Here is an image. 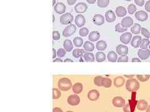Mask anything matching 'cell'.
Masks as SVG:
<instances>
[{"label":"cell","mask_w":150,"mask_h":112,"mask_svg":"<svg viewBox=\"0 0 150 112\" xmlns=\"http://www.w3.org/2000/svg\"><path fill=\"white\" fill-rule=\"evenodd\" d=\"M58 88L61 91H68L72 87L71 81L68 78H62L59 79L58 84Z\"/></svg>","instance_id":"cell-1"},{"label":"cell","mask_w":150,"mask_h":112,"mask_svg":"<svg viewBox=\"0 0 150 112\" xmlns=\"http://www.w3.org/2000/svg\"><path fill=\"white\" fill-rule=\"evenodd\" d=\"M126 89L129 91H136L139 89V83L135 79H129L126 82Z\"/></svg>","instance_id":"cell-2"},{"label":"cell","mask_w":150,"mask_h":112,"mask_svg":"<svg viewBox=\"0 0 150 112\" xmlns=\"http://www.w3.org/2000/svg\"><path fill=\"white\" fill-rule=\"evenodd\" d=\"M74 20V17L69 13L63 14L60 17V23L63 25H69Z\"/></svg>","instance_id":"cell-3"},{"label":"cell","mask_w":150,"mask_h":112,"mask_svg":"<svg viewBox=\"0 0 150 112\" xmlns=\"http://www.w3.org/2000/svg\"><path fill=\"white\" fill-rule=\"evenodd\" d=\"M76 25H68V26H66V28L64 29L63 31V36L66 37H70L73 34L76 32Z\"/></svg>","instance_id":"cell-4"},{"label":"cell","mask_w":150,"mask_h":112,"mask_svg":"<svg viewBox=\"0 0 150 112\" xmlns=\"http://www.w3.org/2000/svg\"><path fill=\"white\" fill-rule=\"evenodd\" d=\"M113 104L115 107L118 108L124 107L126 105V101L121 97H115L113 99Z\"/></svg>","instance_id":"cell-5"},{"label":"cell","mask_w":150,"mask_h":112,"mask_svg":"<svg viewBox=\"0 0 150 112\" xmlns=\"http://www.w3.org/2000/svg\"><path fill=\"white\" fill-rule=\"evenodd\" d=\"M88 9V5L85 3H79L75 6V10L76 13L82 14L85 13Z\"/></svg>","instance_id":"cell-6"},{"label":"cell","mask_w":150,"mask_h":112,"mask_svg":"<svg viewBox=\"0 0 150 112\" xmlns=\"http://www.w3.org/2000/svg\"><path fill=\"white\" fill-rule=\"evenodd\" d=\"M135 18L139 21L144 22L147 20L148 18V13L144 11H139L135 13Z\"/></svg>","instance_id":"cell-7"},{"label":"cell","mask_w":150,"mask_h":112,"mask_svg":"<svg viewBox=\"0 0 150 112\" xmlns=\"http://www.w3.org/2000/svg\"><path fill=\"white\" fill-rule=\"evenodd\" d=\"M131 39L132 34L128 32H125L120 36V41L124 44H128L130 41H131Z\"/></svg>","instance_id":"cell-8"},{"label":"cell","mask_w":150,"mask_h":112,"mask_svg":"<svg viewBox=\"0 0 150 112\" xmlns=\"http://www.w3.org/2000/svg\"><path fill=\"white\" fill-rule=\"evenodd\" d=\"M75 23L76 26L78 27V28H81L86 23L85 17L82 15H78L75 17Z\"/></svg>","instance_id":"cell-9"},{"label":"cell","mask_w":150,"mask_h":112,"mask_svg":"<svg viewBox=\"0 0 150 112\" xmlns=\"http://www.w3.org/2000/svg\"><path fill=\"white\" fill-rule=\"evenodd\" d=\"M80 102V98L77 95H71L68 98V103L71 106H76Z\"/></svg>","instance_id":"cell-10"},{"label":"cell","mask_w":150,"mask_h":112,"mask_svg":"<svg viewBox=\"0 0 150 112\" xmlns=\"http://www.w3.org/2000/svg\"><path fill=\"white\" fill-rule=\"evenodd\" d=\"M105 18L101 15H95L93 18V22L96 26H101L105 23Z\"/></svg>","instance_id":"cell-11"},{"label":"cell","mask_w":150,"mask_h":112,"mask_svg":"<svg viewBox=\"0 0 150 112\" xmlns=\"http://www.w3.org/2000/svg\"><path fill=\"white\" fill-rule=\"evenodd\" d=\"M116 51L119 56H126L128 53V48L125 45L119 44L116 46Z\"/></svg>","instance_id":"cell-12"},{"label":"cell","mask_w":150,"mask_h":112,"mask_svg":"<svg viewBox=\"0 0 150 112\" xmlns=\"http://www.w3.org/2000/svg\"><path fill=\"white\" fill-rule=\"evenodd\" d=\"M116 13L112 10H108L105 13V19L108 23H113L116 19Z\"/></svg>","instance_id":"cell-13"},{"label":"cell","mask_w":150,"mask_h":112,"mask_svg":"<svg viewBox=\"0 0 150 112\" xmlns=\"http://www.w3.org/2000/svg\"><path fill=\"white\" fill-rule=\"evenodd\" d=\"M138 56L141 60H146L150 56V50L149 49H139L138 51Z\"/></svg>","instance_id":"cell-14"},{"label":"cell","mask_w":150,"mask_h":112,"mask_svg":"<svg viewBox=\"0 0 150 112\" xmlns=\"http://www.w3.org/2000/svg\"><path fill=\"white\" fill-rule=\"evenodd\" d=\"M55 12L59 15H62L64 14L66 11V6L65 5L64 3H56V5L54 7Z\"/></svg>","instance_id":"cell-15"},{"label":"cell","mask_w":150,"mask_h":112,"mask_svg":"<svg viewBox=\"0 0 150 112\" xmlns=\"http://www.w3.org/2000/svg\"><path fill=\"white\" fill-rule=\"evenodd\" d=\"M121 25L125 28H128L133 25V19L129 16H126L121 20Z\"/></svg>","instance_id":"cell-16"},{"label":"cell","mask_w":150,"mask_h":112,"mask_svg":"<svg viewBox=\"0 0 150 112\" xmlns=\"http://www.w3.org/2000/svg\"><path fill=\"white\" fill-rule=\"evenodd\" d=\"M142 38L141 36H134L131 39V45L132 47H134V48H138L140 46L142 42Z\"/></svg>","instance_id":"cell-17"},{"label":"cell","mask_w":150,"mask_h":112,"mask_svg":"<svg viewBox=\"0 0 150 112\" xmlns=\"http://www.w3.org/2000/svg\"><path fill=\"white\" fill-rule=\"evenodd\" d=\"M99 97V93L96 90H90L88 94V98L91 101H96Z\"/></svg>","instance_id":"cell-18"},{"label":"cell","mask_w":150,"mask_h":112,"mask_svg":"<svg viewBox=\"0 0 150 112\" xmlns=\"http://www.w3.org/2000/svg\"><path fill=\"white\" fill-rule=\"evenodd\" d=\"M115 13L116 16L120 18V17L125 16L127 14V11H126V9L125 7H123V6H118V7L116 8Z\"/></svg>","instance_id":"cell-19"},{"label":"cell","mask_w":150,"mask_h":112,"mask_svg":"<svg viewBox=\"0 0 150 112\" xmlns=\"http://www.w3.org/2000/svg\"><path fill=\"white\" fill-rule=\"evenodd\" d=\"M137 108L140 111H144L147 109L148 108V102L145 100H140L137 102Z\"/></svg>","instance_id":"cell-20"},{"label":"cell","mask_w":150,"mask_h":112,"mask_svg":"<svg viewBox=\"0 0 150 112\" xmlns=\"http://www.w3.org/2000/svg\"><path fill=\"white\" fill-rule=\"evenodd\" d=\"M100 38V34L98 31H92L89 34L88 39L90 41H97Z\"/></svg>","instance_id":"cell-21"},{"label":"cell","mask_w":150,"mask_h":112,"mask_svg":"<svg viewBox=\"0 0 150 112\" xmlns=\"http://www.w3.org/2000/svg\"><path fill=\"white\" fill-rule=\"evenodd\" d=\"M83 57L86 62H94L95 60V57L94 54L89 52H85Z\"/></svg>","instance_id":"cell-22"},{"label":"cell","mask_w":150,"mask_h":112,"mask_svg":"<svg viewBox=\"0 0 150 112\" xmlns=\"http://www.w3.org/2000/svg\"><path fill=\"white\" fill-rule=\"evenodd\" d=\"M125 83L124 78L121 76L116 77L114 80V85L116 87H121Z\"/></svg>","instance_id":"cell-23"},{"label":"cell","mask_w":150,"mask_h":112,"mask_svg":"<svg viewBox=\"0 0 150 112\" xmlns=\"http://www.w3.org/2000/svg\"><path fill=\"white\" fill-rule=\"evenodd\" d=\"M63 47H64V49L66 52L71 51L73 49V45L71 40L69 39H66L64 42H63Z\"/></svg>","instance_id":"cell-24"},{"label":"cell","mask_w":150,"mask_h":112,"mask_svg":"<svg viewBox=\"0 0 150 112\" xmlns=\"http://www.w3.org/2000/svg\"><path fill=\"white\" fill-rule=\"evenodd\" d=\"M83 48L85 51L91 52L95 49V45L91 42L86 41L83 44Z\"/></svg>","instance_id":"cell-25"},{"label":"cell","mask_w":150,"mask_h":112,"mask_svg":"<svg viewBox=\"0 0 150 112\" xmlns=\"http://www.w3.org/2000/svg\"><path fill=\"white\" fill-rule=\"evenodd\" d=\"M85 53V50L84 49H76L73 51V56L76 59L79 58L82 56H83L84 54Z\"/></svg>","instance_id":"cell-26"},{"label":"cell","mask_w":150,"mask_h":112,"mask_svg":"<svg viewBox=\"0 0 150 112\" xmlns=\"http://www.w3.org/2000/svg\"><path fill=\"white\" fill-rule=\"evenodd\" d=\"M96 49L99 51H103L105 50L106 47H107V43H106L105 40H99L96 43Z\"/></svg>","instance_id":"cell-27"},{"label":"cell","mask_w":150,"mask_h":112,"mask_svg":"<svg viewBox=\"0 0 150 112\" xmlns=\"http://www.w3.org/2000/svg\"><path fill=\"white\" fill-rule=\"evenodd\" d=\"M95 59L96 62H104L106 60V55L104 52H98L95 55Z\"/></svg>","instance_id":"cell-28"},{"label":"cell","mask_w":150,"mask_h":112,"mask_svg":"<svg viewBox=\"0 0 150 112\" xmlns=\"http://www.w3.org/2000/svg\"><path fill=\"white\" fill-rule=\"evenodd\" d=\"M83 85L81 83H76L73 86V91L76 94H79L83 91Z\"/></svg>","instance_id":"cell-29"},{"label":"cell","mask_w":150,"mask_h":112,"mask_svg":"<svg viewBox=\"0 0 150 112\" xmlns=\"http://www.w3.org/2000/svg\"><path fill=\"white\" fill-rule=\"evenodd\" d=\"M108 59L109 62H115L118 59V55L115 51H110L107 55Z\"/></svg>","instance_id":"cell-30"},{"label":"cell","mask_w":150,"mask_h":112,"mask_svg":"<svg viewBox=\"0 0 150 112\" xmlns=\"http://www.w3.org/2000/svg\"><path fill=\"white\" fill-rule=\"evenodd\" d=\"M141 26L138 23H135L131 28V31L134 34H138L141 30Z\"/></svg>","instance_id":"cell-31"},{"label":"cell","mask_w":150,"mask_h":112,"mask_svg":"<svg viewBox=\"0 0 150 112\" xmlns=\"http://www.w3.org/2000/svg\"><path fill=\"white\" fill-rule=\"evenodd\" d=\"M112 85L111 80L108 77H103V87L105 88H109L111 87Z\"/></svg>","instance_id":"cell-32"},{"label":"cell","mask_w":150,"mask_h":112,"mask_svg":"<svg viewBox=\"0 0 150 112\" xmlns=\"http://www.w3.org/2000/svg\"><path fill=\"white\" fill-rule=\"evenodd\" d=\"M109 4V0H98L97 5L99 8H106Z\"/></svg>","instance_id":"cell-33"},{"label":"cell","mask_w":150,"mask_h":112,"mask_svg":"<svg viewBox=\"0 0 150 112\" xmlns=\"http://www.w3.org/2000/svg\"><path fill=\"white\" fill-rule=\"evenodd\" d=\"M73 44H74V45L77 47H79L83 46V40L81 38V37H76L75 38L73 39Z\"/></svg>","instance_id":"cell-34"},{"label":"cell","mask_w":150,"mask_h":112,"mask_svg":"<svg viewBox=\"0 0 150 112\" xmlns=\"http://www.w3.org/2000/svg\"><path fill=\"white\" fill-rule=\"evenodd\" d=\"M103 77L102 76H97L94 79V84L96 86L103 87Z\"/></svg>","instance_id":"cell-35"},{"label":"cell","mask_w":150,"mask_h":112,"mask_svg":"<svg viewBox=\"0 0 150 112\" xmlns=\"http://www.w3.org/2000/svg\"><path fill=\"white\" fill-rule=\"evenodd\" d=\"M149 43H150V41L148 39H147V38L143 39L142 40L141 45H140V46H139L140 48H141V49H147L148 47L149 44Z\"/></svg>","instance_id":"cell-36"},{"label":"cell","mask_w":150,"mask_h":112,"mask_svg":"<svg viewBox=\"0 0 150 112\" xmlns=\"http://www.w3.org/2000/svg\"><path fill=\"white\" fill-rule=\"evenodd\" d=\"M136 77H137V79L140 82H143L148 81L149 79L150 76H149V75H137Z\"/></svg>","instance_id":"cell-37"},{"label":"cell","mask_w":150,"mask_h":112,"mask_svg":"<svg viewBox=\"0 0 150 112\" xmlns=\"http://www.w3.org/2000/svg\"><path fill=\"white\" fill-rule=\"evenodd\" d=\"M127 30L128 28H123L120 23L117 24V25L115 26V30L117 32H125L126 31H127Z\"/></svg>","instance_id":"cell-38"},{"label":"cell","mask_w":150,"mask_h":112,"mask_svg":"<svg viewBox=\"0 0 150 112\" xmlns=\"http://www.w3.org/2000/svg\"><path fill=\"white\" fill-rule=\"evenodd\" d=\"M61 91L57 89H53V99H58V98L61 97Z\"/></svg>","instance_id":"cell-39"},{"label":"cell","mask_w":150,"mask_h":112,"mask_svg":"<svg viewBox=\"0 0 150 112\" xmlns=\"http://www.w3.org/2000/svg\"><path fill=\"white\" fill-rule=\"evenodd\" d=\"M136 10H137V8H136V6L133 5V4H130L128 7V11L129 15H133L136 12Z\"/></svg>","instance_id":"cell-40"},{"label":"cell","mask_w":150,"mask_h":112,"mask_svg":"<svg viewBox=\"0 0 150 112\" xmlns=\"http://www.w3.org/2000/svg\"><path fill=\"white\" fill-rule=\"evenodd\" d=\"M89 34V30L86 28H82L79 30V34L80 36L85 37L88 36Z\"/></svg>","instance_id":"cell-41"},{"label":"cell","mask_w":150,"mask_h":112,"mask_svg":"<svg viewBox=\"0 0 150 112\" xmlns=\"http://www.w3.org/2000/svg\"><path fill=\"white\" fill-rule=\"evenodd\" d=\"M141 32L142 34V35L145 37V38H147V39L150 38V32H149V30L147 29H146L145 28H142Z\"/></svg>","instance_id":"cell-42"},{"label":"cell","mask_w":150,"mask_h":112,"mask_svg":"<svg viewBox=\"0 0 150 112\" xmlns=\"http://www.w3.org/2000/svg\"><path fill=\"white\" fill-rule=\"evenodd\" d=\"M66 54V51L65 49L60 48L58 50L57 56H58L59 58H62V57H65Z\"/></svg>","instance_id":"cell-43"},{"label":"cell","mask_w":150,"mask_h":112,"mask_svg":"<svg viewBox=\"0 0 150 112\" xmlns=\"http://www.w3.org/2000/svg\"><path fill=\"white\" fill-rule=\"evenodd\" d=\"M61 38V35H60V33L58 31H53V39L54 40H58Z\"/></svg>","instance_id":"cell-44"},{"label":"cell","mask_w":150,"mask_h":112,"mask_svg":"<svg viewBox=\"0 0 150 112\" xmlns=\"http://www.w3.org/2000/svg\"><path fill=\"white\" fill-rule=\"evenodd\" d=\"M128 57L127 56H121L119 57L118 62H128Z\"/></svg>","instance_id":"cell-45"},{"label":"cell","mask_w":150,"mask_h":112,"mask_svg":"<svg viewBox=\"0 0 150 112\" xmlns=\"http://www.w3.org/2000/svg\"><path fill=\"white\" fill-rule=\"evenodd\" d=\"M135 3L136 5L143 6L145 5V0H135Z\"/></svg>","instance_id":"cell-46"},{"label":"cell","mask_w":150,"mask_h":112,"mask_svg":"<svg viewBox=\"0 0 150 112\" xmlns=\"http://www.w3.org/2000/svg\"><path fill=\"white\" fill-rule=\"evenodd\" d=\"M123 111H124V112H132L131 107L129 106V104H126L125 106L123 107Z\"/></svg>","instance_id":"cell-47"},{"label":"cell","mask_w":150,"mask_h":112,"mask_svg":"<svg viewBox=\"0 0 150 112\" xmlns=\"http://www.w3.org/2000/svg\"><path fill=\"white\" fill-rule=\"evenodd\" d=\"M145 8L146 11L150 13V0H149V1H148L145 3Z\"/></svg>","instance_id":"cell-48"},{"label":"cell","mask_w":150,"mask_h":112,"mask_svg":"<svg viewBox=\"0 0 150 112\" xmlns=\"http://www.w3.org/2000/svg\"><path fill=\"white\" fill-rule=\"evenodd\" d=\"M66 1H67V3L69 5L72 6L75 4V3L76 2L77 0H66Z\"/></svg>","instance_id":"cell-49"},{"label":"cell","mask_w":150,"mask_h":112,"mask_svg":"<svg viewBox=\"0 0 150 112\" xmlns=\"http://www.w3.org/2000/svg\"><path fill=\"white\" fill-rule=\"evenodd\" d=\"M53 112H63V110L61 109V108L59 107H55L53 108Z\"/></svg>","instance_id":"cell-50"},{"label":"cell","mask_w":150,"mask_h":112,"mask_svg":"<svg viewBox=\"0 0 150 112\" xmlns=\"http://www.w3.org/2000/svg\"><path fill=\"white\" fill-rule=\"evenodd\" d=\"M131 62H141V59H140L135 57V58L132 59Z\"/></svg>","instance_id":"cell-51"},{"label":"cell","mask_w":150,"mask_h":112,"mask_svg":"<svg viewBox=\"0 0 150 112\" xmlns=\"http://www.w3.org/2000/svg\"><path fill=\"white\" fill-rule=\"evenodd\" d=\"M56 56H57V53L56 52V50L55 49L53 48V59H55L56 58Z\"/></svg>","instance_id":"cell-52"},{"label":"cell","mask_w":150,"mask_h":112,"mask_svg":"<svg viewBox=\"0 0 150 112\" xmlns=\"http://www.w3.org/2000/svg\"><path fill=\"white\" fill-rule=\"evenodd\" d=\"M53 62H64V61H63L61 58H57V59H55L54 60H53Z\"/></svg>","instance_id":"cell-53"},{"label":"cell","mask_w":150,"mask_h":112,"mask_svg":"<svg viewBox=\"0 0 150 112\" xmlns=\"http://www.w3.org/2000/svg\"><path fill=\"white\" fill-rule=\"evenodd\" d=\"M86 1H87L89 4L93 5V4H95V2L96 1V0H86Z\"/></svg>","instance_id":"cell-54"},{"label":"cell","mask_w":150,"mask_h":112,"mask_svg":"<svg viewBox=\"0 0 150 112\" xmlns=\"http://www.w3.org/2000/svg\"><path fill=\"white\" fill-rule=\"evenodd\" d=\"M65 62H73L74 61H73L72 59H66L65 60H64Z\"/></svg>","instance_id":"cell-55"},{"label":"cell","mask_w":150,"mask_h":112,"mask_svg":"<svg viewBox=\"0 0 150 112\" xmlns=\"http://www.w3.org/2000/svg\"><path fill=\"white\" fill-rule=\"evenodd\" d=\"M125 76V77H128V78H132V77H134L135 76H133V75H131V76H126H126Z\"/></svg>","instance_id":"cell-56"},{"label":"cell","mask_w":150,"mask_h":112,"mask_svg":"<svg viewBox=\"0 0 150 112\" xmlns=\"http://www.w3.org/2000/svg\"><path fill=\"white\" fill-rule=\"evenodd\" d=\"M146 112H150V105L148 107L147 110H146Z\"/></svg>","instance_id":"cell-57"},{"label":"cell","mask_w":150,"mask_h":112,"mask_svg":"<svg viewBox=\"0 0 150 112\" xmlns=\"http://www.w3.org/2000/svg\"><path fill=\"white\" fill-rule=\"evenodd\" d=\"M55 3H56V0H53V6H55Z\"/></svg>","instance_id":"cell-58"},{"label":"cell","mask_w":150,"mask_h":112,"mask_svg":"<svg viewBox=\"0 0 150 112\" xmlns=\"http://www.w3.org/2000/svg\"><path fill=\"white\" fill-rule=\"evenodd\" d=\"M53 22L54 23L55 22V16L54 15H53Z\"/></svg>","instance_id":"cell-59"},{"label":"cell","mask_w":150,"mask_h":112,"mask_svg":"<svg viewBox=\"0 0 150 112\" xmlns=\"http://www.w3.org/2000/svg\"><path fill=\"white\" fill-rule=\"evenodd\" d=\"M125 1H132V0H125Z\"/></svg>","instance_id":"cell-60"},{"label":"cell","mask_w":150,"mask_h":112,"mask_svg":"<svg viewBox=\"0 0 150 112\" xmlns=\"http://www.w3.org/2000/svg\"><path fill=\"white\" fill-rule=\"evenodd\" d=\"M66 112H73V111H66Z\"/></svg>","instance_id":"cell-61"},{"label":"cell","mask_w":150,"mask_h":112,"mask_svg":"<svg viewBox=\"0 0 150 112\" xmlns=\"http://www.w3.org/2000/svg\"><path fill=\"white\" fill-rule=\"evenodd\" d=\"M149 21H150V17H149Z\"/></svg>","instance_id":"cell-62"}]
</instances>
